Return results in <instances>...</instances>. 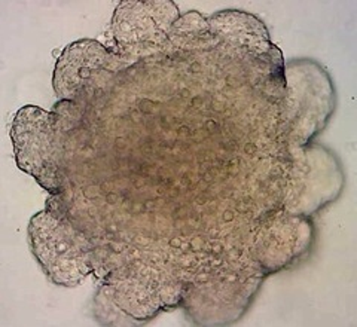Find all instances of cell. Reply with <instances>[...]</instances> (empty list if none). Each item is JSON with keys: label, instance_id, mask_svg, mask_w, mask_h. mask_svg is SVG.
<instances>
[{"label": "cell", "instance_id": "6da1fadb", "mask_svg": "<svg viewBox=\"0 0 357 327\" xmlns=\"http://www.w3.org/2000/svg\"><path fill=\"white\" fill-rule=\"evenodd\" d=\"M18 167L57 194L63 180V151L55 118L36 106L21 107L10 130Z\"/></svg>", "mask_w": 357, "mask_h": 327}, {"label": "cell", "instance_id": "7a4b0ae2", "mask_svg": "<svg viewBox=\"0 0 357 327\" xmlns=\"http://www.w3.org/2000/svg\"><path fill=\"white\" fill-rule=\"evenodd\" d=\"M33 254L55 284L76 286L89 274L88 245L69 223L42 211L30 222Z\"/></svg>", "mask_w": 357, "mask_h": 327}, {"label": "cell", "instance_id": "3957f363", "mask_svg": "<svg viewBox=\"0 0 357 327\" xmlns=\"http://www.w3.org/2000/svg\"><path fill=\"white\" fill-rule=\"evenodd\" d=\"M177 17L172 2H126L116 9L112 30L122 47H149L167 36Z\"/></svg>", "mask_w": 357, "mask_h": 327}, {"label": "cell", "instance_id": "277c9868", "mask_svg": "<svg viewBox=\"0 0 357 327\" xmlns=\"http://www.w3.org/2000/svg\"><path fill=\"white\" fill-rule=\"evenodd\" d=\"M107 57V50L96 40L85 39L70 43L55 64V93L64 100L81 97L103 72Z\"/></svg>", "mask_w": 357, "mask_h": 327}]
</instances>
